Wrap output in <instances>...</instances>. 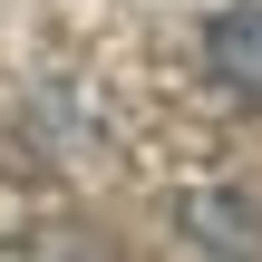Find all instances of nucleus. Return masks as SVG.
I'll use <instances>...</instances> for the list:
<instances>
[{"label":"nucleus","mask_w":262,"mask_h":262,"mask_svg":"<svg viewBox=\"0 0 262 262\" xmlns=\"http://www.w3.org/2000/svg\"><path fill=\"white\" fill-rule=\"evenodd\" d=\"M185 224L204 253H262V204H243V194H194Z\"/></svg>","instance_id":"f03ea898"},{"label":"nucleus","mask_w":262,"mask_h":262,"mask_svg":"<svg viewBox=\"0 0 262 262\" xmlns=\"http://www.w3.org/2000/svg\"><path fill=\"white\" fill-rule=\"evenodd\" d=\"M204 68H214V88L262 97V0H233L204 19Z\"/></svg>","instance_id":"f257e3e1"}]
</instances>
